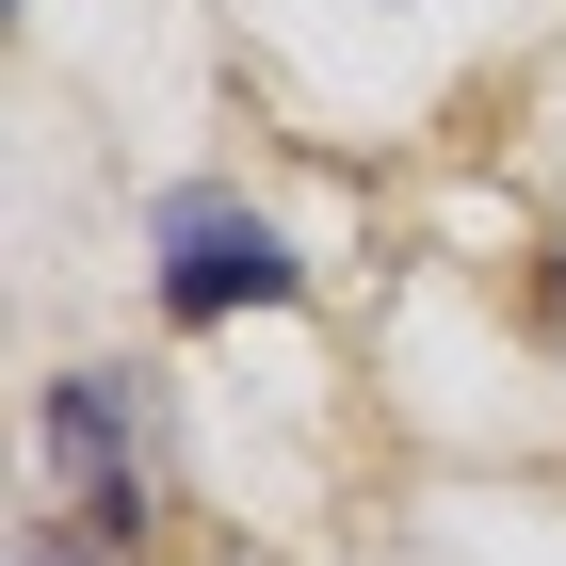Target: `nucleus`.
Returning a JSON list of instances; mask_svg holds the SVG:
<instances>
[{
	"mask_svg": "<svg viewBox=\"0 0 566 566\" xmlns=\"http://www.w3.org/2000/svg\"><path fill=\"white\" fill-rule=\"evenodd\" d=\"M33 566H97V551H33Z\"/></svg>",
	"mask_w": 566,
	"mask_h": 566,
	"instance_id": "obj_3",
	"label": "nucleus"
},
{
	"mask_svg": "<svg viewBox=\"0 0 566 566\" xmlns=\"http://www.w3.org/2000/svg\"><path fill=\"white\" fill-rule=\"evenodd\" d=\"M49 437H65V470H82L97 534H130V518H146V389H130V373H65Z\"/></svg>",
	"mask_w": 566,
	"mask_h": 566,
	"instance_id": "obj_2",
	"label": "nucleus"
},
{
	"mask_svg": "<svg viewBox=\"0 0 566 566\" xmlns=\"http://www.w3.org/2000/svg\"><path fill=\"white\" fill-rule=\"evenodd\" d=\"M163 307L178 324H227V307H292V243L227 195H178L163 211Z\"/></svg>",
	"mask_w": 566,
	"mask_h": 566,
	"instance_id": "obj_1",
	"label": "nucleus"
}]
</instances>
